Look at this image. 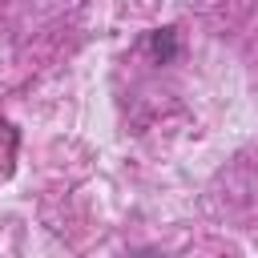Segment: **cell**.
Wrapping results in <instances>:
<instances>
[{
    "instance_id": "1",
    "label": "cell",
    "mask_w": 258,
    "mask_h": 258,
    "mask_svg": "<svg viewBox=\"0 0 258 258\" xmlns=\"http://www.w3.org/2000/svg\"><path fill=\"white\" fill-rule=\"evenodd\" d=\"M149 52H153L157 64H169V60L177 56V28H157V32L149 36Z\"/></svg>"
}]
</instances>
